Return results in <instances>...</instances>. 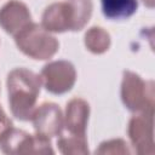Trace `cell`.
<instances>
[{
	"label": "cell",
	"instance_id": "obj_2",
	"mask_svg": "<svg viewBox=\"0 0 155 155\" xmlns=\"http://www.w3.org/2000/svg\"><path fill=\"white\" fill-rule=\"evenodd\" d=\"M92 0H64L48 5L41 16V25L50 33L79 31L88 23Z\"/></svg>",
	"mask_w": 155,
	"mask_h": 155
},
{
	"label": "cell",
	"instance_id": "obj_13",
	"mask_svg": "<svg viewBox=\"0 0 155 155\" xmlns=\"http://www.w3.org/2000/svg\"><path fill=\"white\" fill-rule=\"evenodd\" d=\"M57 147L59 153L64 155H87L88 143L86 136L82 134H64L57 140Z\"/></svg>",
	"mask_w": 155,
	"mask_h": 155
},
{
	"label": "cell",
	"instance_id": "obj_12",
	"mask_svg": "<svg viewBox=\"0 0 155 155\" xmlns=\"http://www.w3.org/2000/svg\"><path fill=\"white\" fill-rule=\"evenodd\" d=\"M84 42L90 52L94 54H102L108 51L111 40L109 33L102 27H91L85 34Z\"/></svg>",
	"mask_w": 155,
	"mask_h": 155
},
{
	"label": "cell",
	"instance_id": "obj_6",
	"mask_svg": "<svg viewBox=\"0 0 155 155\" xmlns=\"http://www.w3.org/2000/svg\"><path fill=\"white\" fill-rule=\"evenodd\" d=\"M44 87L52 94L69 92L76 81V70L69 61L59 59L45 64L40 73Z\"/></svg>",
	"mask_w": 155,
	"mask_h": 155
},
{
	"label": "cell",
	"instance_id": "obj_3",
	"mask_svg": "<svg viewBox=\"0 0 155 155\" xmlns=\"http://www.w3.org/2000/svg\"><path fill=\"white\" fill-rule=\"evenodd\" d=\"M15 42L22 53L38 61L52 58L59 48L58 40L41 24L33 22L15 35Z\"/></svg>",
	"mask_w": 155,
	"mask_h": 155
},
{
	"label": "cell",
	"instance_id": "obj_4",
	"mask_svg": "<svg viewBox=\"0 0 155 155\" xmlns=\"http://www.w3.org/2000/svg\"><path fill=\"white\" fill-rule=\"evenodd\" d=\"M121 101L132 113H154L155 92L151 80H143L138 74L125 70L121 81Z\"/></svg>",
	"mask_w": 155,
	"mask_h": 155
},
{
	"label": "cell",
	"instance_id": "obj_15",
	"mask_svg": "<svg viewBox=\"0 0 155 155\" xmlns=\"http://www.w3.org/2000/svg\"><path fill=\"white\" fill-rule=\"evenodd\" d=\"M12 126H13V125H12L11 119L6 115V113L4 111V109H2L1 105H0V138H1V137L4 136V133H5L6 131H8Z\"/></svg>",
	"mask_w": 155,
	"mask_h": 155
},
{
	"label": "cell",
	"instance_id": "obj_1",
	"mask_svg": "<svg viewBox=\"0 0 155 155\" xmlns=\"http://www.w3.org/2000/svg\"><path fill=\"white\" fill-rule=\"evenodd\" d=\"M6 85L12 115L21 121H29L42 86L40 75L27 68H15L8 73Z\"/></svg>",
	"mask_w": 155,
	"mask_h": 155
},
{
	"label": "cell",
	"instance_id": "obj_5",
	"mask_svg": "<svg viewBox=\"0 0 155 155\" xmlns=\"http://www.w3.org/2000/svg\"><path fill=\"white\" fill-rule=\"evenodd\" d=\"M0 149L8 155H28V154H53L50 138L41 134H30L13 126L0 138Z\"/></svg>",
	"mask_w": 155,
	"mask_h": 155
},
{
	"label": "cell",
	"instance_id": "obj_16",
	"mask_svg": "<svg viewBox=\"0 0 155 155\" xmlns=\"http://www.w3.org/2000/svg\"><path fill=\"white\" fill-rule=\"evenodd\" d=\"M143 2H144V5L148 6L149 8H153V7H154V0H143Z\"/></svg>",
	"mask_w": 155,
	"mask_h": 155
},
{
	"label": "cell",
	"instance_id": "obj_14",
	"mask_svg": "<svg viewBox=\"0 0 155 155\" xmlns=\"http://www.w3.org/2000/svg\"><path fill=\"white\" fill-rule=\"evenodd\" d=\"M96 154H130L127 143L121 138L104 140L96 149Z\"/></svg>",
	"mask_w": 155,
	"mask_h": 155
},
{
	"label": "cell",
	"instance_id": "obj_9",
	"mask_svg": "<svg viewBox=\"0 0 155 155\" xmlns=\"http://www.w3.org/2000/svg\"><path fill=\"white\" fill-rule=\"evenodd\" d=\"M30 22V11L21 0H8L0 7V27L10 35L15 36Z\"/></svg>",
	"mask_w": 155,
	"mask_h": 155
},
{
	"label": "cell",
	"instance_id": "obj_7",
	"mask_svg": "<svg viewBox=\"0 0 155 155\" xmlns=\"http://www.w3.org/2000/svg\"><path fill=\"white\" fill-rule=\"evenodd\" d=\"M127 134L137 154L153 155L155 153L154 113H136L128 121Z\"/></svg>",
	"mask_w": 155,
	"mask_h": 155
},
{
	"label": "cell",
	"instance_id": "obj_10",
	"mask_svg": "<svg viewBox=\"0 0 155 155\" xmlns=\"http://www.w3.org/2000/svg\"><path fill=\"white\" fill-rule=\"evenodd\" d=\"M64 127L69 133L86 136V128L90 116V105L88 103L79 97L71 98L64 111Z\"/></svg>",
	"mask_w": 155,
	"mask_h": 155
},
{
	"label": "cell",
	"instance_id": "obj_11",
	"mask_svg": "<svg viewBox=\"0 0 155 155\" xmlns=\"http://www.w3.org/2000/svg\"><path fill=\"white\" fill-rule=\"evenodd\" d=\"M102 12L109 19H125L138 8V0H101Z\"/></svg>",
	"mask_w": 155,
	"mask_h": 155
},
{
	"label": "cell",
	"instance_id": "obj_8",
	"mask_svg": "<svg viewBox=\"0 0 155 155\" xmlns=\"http://www.w3.org/2000/svg\"><path fill=\"white\" fill-rule=\"evenodd\" d=\"M35 133L52 138L62 133L64 127V116L58 104L45 102L35 108L30 119Z\"/></svg>",
	"mask_w": 155,
	"mask_h": 155
}]
</instances>
